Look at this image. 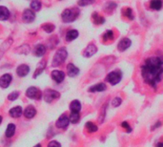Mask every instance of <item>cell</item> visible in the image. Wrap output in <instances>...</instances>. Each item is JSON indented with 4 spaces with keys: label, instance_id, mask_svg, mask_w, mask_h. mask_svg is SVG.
<instances>
[{
    "label": "cell",
    "instance_id": "ab89813d",
    "mask_svg": "<svg viewBox=\"0 0 163 147\" xmlns=\"http://www.w3.org/2000/svg\"><path fill=\"white\" fill-rule=\"evenodd\" d=\"M2 121H3V118H2V117H1V116H0V124H1Z\"/></svg>",
    "mask_w": 163,
    "mask_h": 147
},
{
    "label": "cell",
    "instance_id": "5b68a950",
    "mask_svg": "<svg viewBox=\"0 0 163 147\" xmlns=\"http://www.w3.org/2000/svg\"><path fill=\"white\" fill-rule=\"evenodd\" d=\"M26 96L31 99H40L42 98V93L36 87H30L26 91Z\"/></svg>",
    "mask_w": 163,
    "mask_h": 147
},
{
    "label": "cell",
    "instance_id": "5bb4252c",
    "mask_svg": "<svg viewBox=\"0 0 163 147\" xmlns=\"http://www.w3.org/2000/svg\"><path fill=\"white\" fill-rule=\"evenodd\" d=\"M79 72H80V71H79V69L77 66H74L73 63L68 64V66H67V73H68V76H69L75 77L77 76H78Z\"/></svg>",
    "mask_w": 163,
    "mask_h": 147
},
{
    "label": "cell",
    "instance_id": "d590c367",
    "mask_svg": "<svg viewBox=\"0 0 163 147\" xmlns=\"http://www.w3.org/2000/svg\"><path fill=\"white\" fill-rule=\"evenodd\" d=\"M121 127H122L123 129H125L127 131V133H131L132 132V128L131 126L129 125V123L127 121H123L122 123H121Z\"/></svg>",
    "mask_w": 163,
    "mask_h": 147
},
{
    "label": "cell",
    "instance_id": "60d3db41",
    "mask_svg": "<svg viewBox=\"0 0 163 147\" xmlns=\"http://www.w3.org/2000/svg\"><path fill=\"white\" fill-rule=\"evenodd\" d=\"M33 147H42V146H41V144H36L35 146H33Z\"/></svg>",
    "mask_w": 163,
    "mask_h": 147
},
{
    "label": "cell",
    "instance_id": "4dcf8cb0",
    "mask_svg": "<svg viewBox=\"0 0 163 147\" xmlns=\"http://www.w3.org/2000/svg\"><path fill=\"white\" fill-rule=\"evenodd\" d=\"M94 2H96V0H78L77 5L80 7H86L89 5H92Z\"/></svg>",
    "mask_w": 163,
    "mask_h": 147
},
{
    "label": "cell",
    "instance_id": "d4e9b609",
    "mask_svg": "<svg viewBox=\"0 0 163 147\" xmlns=\"http://www.w3.org/2000/svg\"><path fill=\"white\" fill-rule=\"evenodd\" d=\"M69 118H70V122H72L73 124H77L80 121V113L79 112H71Z\"/></svg>",
    "mask_w": 163,
    "mask_h": 147
},
{
    "label": "cell",
    "instance_id": "d6a6232c",
    "mask_svg": "<svg viewBox=\"0 0 163 147\" xmlns=\"http://www.w3.org/2000/svg\"><path fill=\"white\" fill-rule=\"evenodd\" d=\"M31 8L33 11H39L41 9V2L38 1V0H33V1L31 3Z\"/></svg>",
    "mask_w": 163,
    "mask_h": 147
},
{
    "label": "cell",
    "instance_id": "8d00e7d4",
    "mask_svg": "<svg viewBox=\"0 0 163 147\" xmlns=\"http://www.w3.org/2000/svg\"><path fill=\"white\" fill-rule=\"evenodd\" d=\"M48 147H61V144L56 141H52L49 142Z\"/></svg>",
    "mask_w": 163,
    "mask_h": 147
},
{
    "label": "cell",
    "instance_id": "e0dca14e",
    "mask_svg": "<svg viewBox=\"0 0 163 147\" xmlns=\"http://www.w3.org/2000/svg\"><path fill=\"white\" fill-rule=\"evenodd\" d=\"M9 114H10V116L12 118H20L22 116V114H23V110H22V107L16 106L14 108H12V109L10 110Z\"/></svg>",
    "mask_w": 163,
    "mask_h": 147
},
{
    "label": "cell",
    "instance_id": "2e32d148",
    "mask_svg": "<svg viewBox=\"0 0 163 147\" xmlns=\"http://www.w3.org/2000/svg\"><path fill=\"white\" fill-rule=\"evenodd\" d=\"M35 114H36L35 108L33 106H32V105L27 106L26 107V109L23 111V115L25 116L26 118H33L35 116Z\"/></svg>",
    "mask_w": 163,
    "mask_h": 147
},
{
    "label": "cell",
    "instance_id": "ffe728a7",
    "mask_svg": "<svg viewBox=\"0 0 163 147\" xmlns=\"http://www.w3.org/2000/svg\"><path fill=\"white\" fill-rule=\"evenodd\" d=\"M10 17V11L6 7L0 6V20L5 21Z\"/></svg>",
    "mask_w": 163,
    "mask_h": 147
},
{
    "label": "cell",
    "instance_id": "44dd1931",
    "mask_svg": "<svg viewBox=\"0 0 163 147\" xmlns=\"http://www.w3.org/2000/svg\"><path fill=\"white\" fill-rule=\"evenodd\" d=\"M163 3L161 0H151L150 8L154 11H160L162 9Z\"/></svg>",
    "mask_w": 163,
    "mask_h": 147
},
{
    "label": "cell",
    "instance_id": "ba28073f",
    "mask_svg": "<svg viewBox=\"0 0 163 147\" xmlns=\"http://www.w3.org/2000/svg\"><path fill=\"white\" fill-rule=\"evenodd\" d=\"M131 45H132V41L130 38L123 37L122 39H120L118 44H117V50L119 52H125L126 50H128L131 47Z\"/></svg>",
    "mask_w": 163,
    "mask_h": 147
},
{
    "label": "cell",
    "instance_id": "836d02e7",
    "mask_svg": "<svg viewBox=\"0 0 163 147\" xmlns=\"http://www.w3.org/2000/svg\"><path fill=\"white\" fill-rule=\"evenodd\" d=\"M18 96H19V92L17 91H14V92H12L11 94L8 96V99L11 100V101H13V100H16L18 98Z\"/></svg>",
    "mask_w": 163,
    "mask_h": 147
},
{
    "label": "cell",
    "instance_id": "f546056e",
    "mask_svg": "<svg viewBox=\"0 0 163 147\" xmlns=\"http://www.w3.org/2000/svg\"><path fill=\"white\" fill-rule=\"evenodd\" d=\"M123 14L125 17H127L129 20H134L135 19V15H134V11L131 9V8H126V9H123Z\"/></svg>",
    "mask_w": 163,
    "mask_h": 147
},
{
    "label": "cell",
    "instance_id": "8fae6325",
    "mask_svg": "<svg viewBox=\"0 0 163 147\" xmlns=\"http://www.w3.org/2000/svg\"><path fill=\"white\" fill-rule=\"evenodd\" d=\"M51 76H52V78L54 79L56 83H61L62 81L65 79V74H64V72L59 71V70L52 71Z\"/></svg>",
    "mask_w": 163,
    "mask_h": 147
},
{
    "label": "cell",
    "instance_id": "9a60e30c",
    "mask_svg": "<svg viewBox=\"0 0 163 147\" xmlns=\"http://www.w3.org/2000/svg\"><path fill=\"white\" fill-rule=\"evenodd\" d=\"M29 72H30V67L26 64H21L16 69V74L21 77L26 76L29 74Z\"/></svg>",
    "mask_w": 163,
    "mask_h": 147
},
{
    "label": "cell",
    "instance_id": "f1b7e54d",
    "mask_svg": "<svg viewBox=\"0 0 163 147\" xmlns=\"http://www.w3.org/2000/svg\"><path fill=\"white\" fill-rule=\"evenodd\" d=\"M85 127H86V129H87V131H88L89 133H94V132H96V131L98 130L97 125L94 124V123L92 122V121L86 122Z\"/></svg>",
    "mask_w": 163,
    "mask_h": 147
},
{
    "label": "cell",
    "instance_id": "6da1fadb",
    "mask_svg": "<svg viewBox=\"0 0 163 147\" xmlns=\"http://www.w3.org/2000/svg\"><path fill=\"white\" fill-rule=\"evenodd\" d=\"M144 82L157 89V84L163 78V56H153L145 59L140 67Z\"/></svg>",
    "mask_w": 163,
    "mask_h": 147
},
{
    "label": "cell",
    "instance_id": "74e56055",
    "mask_svg": "<svg viewBox=\"0 0 163 147\" xmlns=\"http://www.w3.org/2000/svg\"><path fill=\"white\" fill-rule=\"evenodd\" d=\"M162 125V123H161V121H157L154 123V124L152 126V128H151V130L152 131H154V130H155V129H157V128H159V127H160Z\"/></svg>",
    "mask_w": 163,
    "mask_h": 147
},
{
    "label": "cell",
    "instance_id": "7402d4cb",
    "mask_svg": "<svg viewBox=\"0 0 163 147\" xmlns=\"http://www.w3.org/2000/svg\"><path fill=\"white\" fill-rule=\"evenodd\" d=\"M81 110V103L79 100L74 99L70 103V111L71 112H80Z\"/></svg>",
    "mask_w": 163,
    "mask_h": 147
},
{
    "label": "cell",
    "instance_id": "7a4b0ae2",
    "mask_svg": "<svg viewBox=\"0 0 163 147\" xmlns=\"http://www.w3.org/2000/svg\"><path fill=\"white\" fill-rule=\"evenodd\" d=\"M79 15V10L77 8H71V9H66L63 11L61 14L62 21L64 23H71L74 22Z\"/></svg>",
    "mask_w": 163,
    "mask_h": 147
},
{
    "label": "cell",
    "instance_id": "f35d334b",
    "mask_svg": "<svg viewBox=\"0 0 163 147\" xmlns=\"http://www.w3.org/2000/svg\"><path fill=\"white\" fill-rule=\"evenodd\" d=\"M155 147H163V141H159L155 144Z\"/></svg>",
    "mask_w": 163,
    "mask_h": 147
},
{
    "label": "cell",
    "instance_id": "4316f807",
    "mask_svg": "<svg viewBox=\"0 0 163 147\" xmlns=\"http://www.w3.org/2000/svg\"><path fill=\"white\" fill-rule=\"evenodd\" d=\"M45 68H46V62H45V61H41V62L39 63V65H38V67H37V69L35 72L33 78H36V77L38 76L39 75H41V73L45 70Z\"/></svg>",
    "mask_w": 163,
    "mask_h": 147
},
{
    "label": "cell",
    "instance_id": "4fadbf2b",
    "mask_svg": "<svg viewBox=\"0 0 163 147\" xmlns=\"http://www.w3.org/2000/svg\"><path fill=\"white\" fill-rule=\"evenodd\" d=\"M22 18H23V20H24L26 23H31V22H33V20H35V14L33 13V11L27 9V10L24 11L23 14H22Z\"/></svg>",
    "mask_w": 163,
    "mask_h": 147
},
{
    "label": "cell",
    "instance_id": "83f0119b",
    "mask_svg": "<svg viewBox=\"0 0 163 147\" xmlns=\"http://www.w3.org/2000/svg\"><path fill=\"white\" fill-rule=\"evenodd\" d=\"M117 7V4L116 2H113V1H110V2H107L104 5V11H107V13H111L113 10H116V8Z\"/></svg>",
    "mask_w": 163,
    "mask_h": 147
},
{
    "label": "cell",
    "instance_id": "ac0fdd59",
    "mask_svg": "<svg viewBox=\"0 0 163 147\" xmlns=\"http://www.w3.org/2000/svg\"><path fill=\"white\" fill-rule=\"evenodd\" d=\"M92 19L96 25H102L105 23V18L98 13H96V11H94V13L92 14Z\"/></svg>",
    "mask_w": 163,
    "mask_h": 147
},
{
    "label": "cell",
    "instance_id": "cb8c5ba5",
    "mask_svg": "<svg viewBox=\"0 0 163 147\" xmlns=\"http://www.w3.org/2000/svg\"><path fill=\"white\" fill-rule=\"evenodd\" d=\"M113 38H115V33H113L112 30H107L103 34H102V39H103L104 42L113 40Z\"/></svg>",
    "mask_w": 163,
    "mask_h": 147
},
{
    "label": "cell",
    "instance_id": "30bf717a",
    "mask_svg": "<svg viewBox=\"0 0 163 147\" xmlns=\"http://www.w3.org/2000/svg\"><path fill=\"white\" fill-rule=\"evenodd\" d=\"M13 80V76L10 74H5L0 77V87L3 89H6L10 86L11 82Z\"/></svg>",
    "mask_w": 163,
    "mask_h": 147
},
{
    "label": "cell",
    "instance_id": "1f68e13d",
    "mask_svg": "<svg viewBox=\"0 0 163 147\" xmlns=\"http://www.w3.org/2000/svg\"><path fill=\"white\" fill-rule=\"evenodd\" d=\"M42 28H43V30H44L46 33L51 34V33L54 32V30H55V26L52 25V24H51V23H46V24H44V25L42 26Z\"/></svg>",
    "mask_w": 163,
    "mask_h": 147
},
{
    "label": "cell",
    "instance_id": "9c48e42d",
    "mask_svg": "<svg viewBox=\"0 0 163 147\" xmlns=\"http://www.w3.org/2000/svg\"><path fill=\"white\" fill-rule=\"evenodd\" d=\"M96 53H97V47L94 44L91 43L84 49V51H83V56L89 59V57H92L93 56L96 55Z\"/></svg>",
    "mask_w": 163,
    "mask_h": 147
},
{
    "label": "cell",
    "instance_id": "52a82bcc",
    "mask_svg": "<svg viewBox=\"0 0 163 147\" xmlns=\"http://www.w3.org/2000/svg\"><path fill=\"white\" fill-rule=\"evenodd\" d=\"M70 123V118H68V116H66L65 114L61 115L58 118V119L55 122V125L57 128H61V129H65L68 127Z\"/></svg>",
    "mask_w": 163,
    "mask_h": 147
},
{
    "label": "cell",
    "instance_id": "277c9868",
    "mask_svg": "<svg viewBox=\"0 0 163 147\" xmlns=\"http://www.w3.org/2000/svg\"><path fill=\"white\" fill-rule=\"evenodd\" d=\"M122 72L120 70H115V71H112L110 72L107 76L105 77V81H107L108 83H110L113 86H115V85L118 84L121 79H122Z\"/></svg>",
    "mask_w": 163,
    "mask_h": 147
},
{
    "label": "cell",
    "instance_id": "484cf974",
    "mask_svg": "<svg viewBox=\"0 0 163 147\" xmlns=\"http://www.w3.org/2000/svg\"><path fill=\"white\" fill-rule=\"evenodd\" d=\"M46 53V47L42 44H38L37 46H35V55L37 56H43Z\"/></svg>",
    "mask_w": 163,
    "mask_h": 147
},
{
    "label": "cell",
    "instance_id": "d6986e66",
    "mask_svg": "<svg viewBox=\"0 0 163 147\" xmlns=\"http://www.w3.org/2000/svg\"><path fill=\"white\" fill-rule=\"evenodd\" d=\"M79 36V33L78 31L77 30H70L68 31L67 34H66V40L67 41H73L74 39H77Z\"/></svg>",
    "mask_w": 163,
    "mask_h": 147
},
{
    "label": "cell",
    "instance_id": "e575fe53",
    "mask_svg": "<svg viewBox=\"0 0 163 147\" xmlns=\"http://www.w3.org/2000/svg\"><path fill=\"white\" fill-rule=\"evenodd\" d=\"M122 103V99H121L119 96H116L112 100V106L113 107H118L120 106V104Z\"/></svg>",
    "mask_w": 163,
    "mask_h": 147
},
{
    "label": "cell",
    "instance_id": "3957f363",
    "mask_svg": "<svg viewBox=\"0 0 163 147\" xmlns=\"http://www.w3.org/2000/svg\"><path fill=\"white\" fill-rule=\"evenodd\" d=\"M68 56V52L66 48H60L59 50H57L55 53V55L54 56V59H52V65L54 67H57L59 65H61L62 63H64V61L66 60Z\"/></svg>",
    "mask_w": 163,
    "mask_h": 147
},
{
    "label": "cell",
    "instance_id": "7c38bea8",
    "mask_svg": "<svg viewBox=\"0 0 163 147\" xmlns=\"http://www.w3.org/2000/svg\"><path fill=\"white\" fill-rule=\"evenodd\" d=\"M107 90V86L104 82L97 83L96 85H93L88 89V92L90 93H99V92H104Z\"/></svg>",
    "mask_w": 163,
    "mask_h": 147
},
{
    "label": "cell",
    "instance_id": "8992f818",
    "mask_svg": "<svg viewBox=\"0 0 163 147\" xmlns=\"http://www.w3.org/2000/svg\"><path fill=\"white\" fill-rule=\"evenodd\" d=\"M59 96H60L59 93L57 91L52 90V89H47V90L44 92V99H45V101L48 103H50L52 100L58 98Z\"/></svg>",
    "mask_w": 163,
    "mask_h": 147
},
{
    "label": "cell",
    "instance_id": "603a6c76",
    "mask_svg": "<svg viewBox=\"0 0 163 147\" xmlns=\"http://www.w3.org/2000/svg\"><path fill=\"white\" fill-rule=\"evenodd\" d=\"M16 124H13V123H10L7 127L6 129V132H5V136L7 138H12L14 133H16Z\"/></svg>",
    "mask_w": 163,
    "mask_h": 147
}]
</instances>
